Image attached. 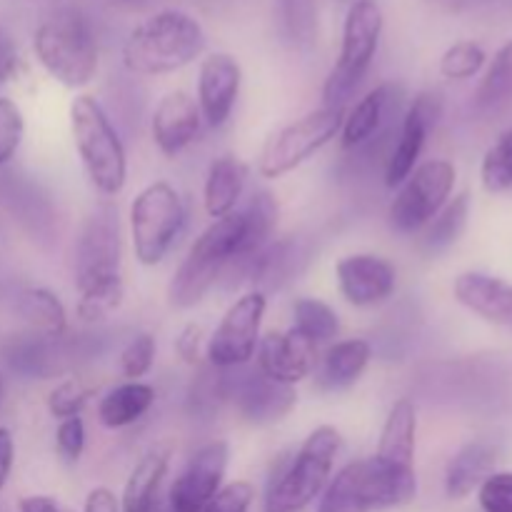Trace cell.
Segmentation results:
<instances>
[{
	"mask_svg": "<svg viewBox=\"0 0 512 512\" xmlns=\"http://www.w3.org/2000/svg\"><path fill=\"white\" fill-rule=\"evenodd\" d=\"M205 50L203 25L183 10H160L135 25L123 45L130 73L168 75L195 63Z\"/></svg>",
	"mask_w": 512,
	"mask_h": 512,
	"instance_id": "1",
	"label": "cell"
},
{
	"mask_svg": "<svg viewBox=\"0 0 512 512\" xmlns=\"http://www.w3.org/2000/svg\"><path fill=\"white\" fill-rule=\"evenodd\" d=\"M245 240V215L243 210L215 220L210 228L200 233V238L190 245L188 255L175 270L168 285V300L173 308H193L208 295L220 280V275L233 268L240 258Z\"/></svg>",
	"mask_w": 512,
	"mask_h": 512,
	"instance_id": "2",
	"label": "cell"
},
{
	"mask_svg": "<svg viewBox=\"0 0 512 512\" xmlns=\"http://www.w3.org/2000/svg\"><path fill=\"white\" fill-rule=\"evenodd\" d=\"M340 450V433L333 425H320L305 438L298 453L283 455L273 470L265 493V512H300L325 488Z\"/></svg>",
	"mask_w": 512,
	"mask_h": 512,
	"instance_id": "3",
	"label": "cell"
},
{
	"mask_svg": "<svg viewBox=\"0 0 512 512\" xmlns=\"http://www.w3.org/2000/svg\"><path fill=\"white\" fill-rule=\"evenodd\" d=\"M33 50L50 78L65 88H83L98 73V40L78 10H60L40 23Z\"/></svg>",
	"mask_w": 512,
	"mask_h": 512,
	"instance_id": "4",
	"label": "cell"
},
{
	"mask_svg": "<svg viewBox=\"0 0 512 512\" xmlns=\"http://www.w3.org/2000/svg\"><path fill=\"white\" fill-rule=\"evenodd\" d=\"M70 130L90 183L103 195H118L128 178L125 148L108 113L93 95H78L70 103Z\"/></svg>",
	"mask_w": 512,
	"mask_h": 512,
	"instance_id": "5",
	"label": "cell"
},
{
	"mask_svg": "<svg viewBox=\"0 0 512 512\" xmlns=\"http://www.w3.org/2000/svg\"><path fill=\"white\" fill-rule=\"evenodd\" d=\"M383 35V13L375 0L350 3L343 25V43L335 68L330 70L323 88V108L345 110L348 100L360 88L373 65Z\"/></svg>",
	"mask_w": 512,
	"mask_h": 512,
	"instance_id": "6",
	"label": "cell"
},
{
	"mask_svg": "<svg viewBox=\"0 0 512 512\" xmlns=\"http://www.w3.org/2000/svg\"><path fill=\"white\" fill-rule=\"evenodd\" d=\"M185 225L183 198L165 180L150 183L140 190L130 205V230H133L135 258L143 265H158L170 253Z\"/></svg>",
	"mask_w": 512,
	"mask_h": 512,
	"instance_id": "7",
	"label": "cell"
},
{
	"mask_svg": "<svg viewBox=\"0 0 512 512\" xmlns=\"http://www.w3.org/2000/svg\"><path fill=\"white\" fill-rule=\"evenodd\" d=\"M345 120V110L340 108H320L303 115L295 123L285 125L283 130L273 135L260 155L258 170L263 178L275 180L285 173L303 165L310 155L330 143L340 133Z\"/></svg>",
	"mask_w": 512,
	"mask_h": 512,
	"instance_id": "8",
	"label": "cell"
},
{
	"mask_svg": "<svg viewBox=\"0 0 512 512\" xmlns=\"http://www.w3.org/2000/svg\"><path fill=\"white\" fill-rule=\"evenodd\" d=\"M455 188V168L448 160H428L405 178L390 205V225L398 233L413 235L430 223L448 203Z\"/></svg>",
	"mask_w": 512,
	"mask_h": 512,
	"instance_id": "9",
	"label": "cell"
},
{
	"mask_svg": "<svg viewBox=\"0 0 512 512\" xmlns=\"http://www.w3.org/2000/svg\"><path fill=\"white\" fill-rule=\"evenodd\" d=\"M265 308H268V300L260 290L245 293L230 305L205 348L213 368L233 370L253 360L260 343V323H263Z\"/></svg>",
	"mask_w": 512,
	"mask_h": 512,
	"instance_id": "10",
	"label": "cell"
},
{
	"mask_svg": "<svg viewBox=\"0 0 512 512\" xmlns=\"http://www.w3.org/2000/svg\"><path fill=\"white\" fill-rule=\"evenodd\" d=\"M120 280V225L118 210L110 203L98 205L83 225L75 248V288Z\"/></svg>",
	"mask_w": 512,
	"mask_h": 512,
	"instance_id": "11",
	"label": "cell"
},
{
	"mask_svg": "<svg viewBox=\"0 0 512 512\" xmlns=\"http://www.w3.org/2000/svg\"><path fill=\"white\" fill-rule=\"evenodd\" d=\"M230 448L225 440L200 445L170 488V512H203L223 490Z\"/></svg>",
	"mask_w": 512,
	"mask_h": 512,
	"instance_id": "12",
	"label": "cell"
},
{
	"mask_svg": "<svg viewBox=\"0 0 512 512\" xmlns=\"http://www.w3.org/2000/svg\"><path fill=\"white\" fill-rule=\"evenodd\" d=\"M440 115H443V100L438 93H420L405 110L398 143L385 160V185L388 188L403 185L405 178L418 168L420 153L428 143L430 130L438 125Z\"/></svg>",
	"mask_w": 512,
	"mask_h": 512,
	"instance_id": "13",
	"label": "cell"
},
{
	"mask_svg": "<svg viewBox=\"0 0 512 512\" xmlns=\"http://www.w3.org/2000/svg\"><path fill=\"white\" fill-rule=\"evenodd\" d=\"M340 295L355 308H370L380 305L395 293L398 285V270L390 260L380 255L358 253L348 255L335 265Z\"/></svg>",
	"mask_w": 512,
	"mask_h": 512,
	"instance_id": "14",
	"label": "cell"
},
{
	"mask_svg": "<svg viewBox=\"0 0 512 512\" xmlns=\"http://www.w3.org/2000/svg\"><path fill=\"white\" fill-rule=\"evenodd\" d=\"M223 393L238 405V413L253 425H273L283 420L298 403V393L293 385H283L270 380L260 370L243 375L233 385L223 383Z\"/></svg>",
	"mask_w": 512,
	"mask_h": 512,
	"instance_id": "15",
	"label": "cell"
},
{
	"mask_svg": "<svg viewBox=\"0 0 512 512\" xmlns=\"http://www.w3.org/2000/svg\"><path fill=\"white\" fill-rule=\"evenodd\" d=\"M243 70L228 53H213L200 63L198 75V108L210 128L228 123L240 93Z\"/></svg>",
	"mask_w": 512,
	"mask_h": 512,
	"instance_id": "16",
	"label": "cell"
},
{
	"mask_svg": "<svg viewBox=\"0 0 512 512\" xmlns=\"http://www.w3.org/2000/svg\"><path fill=\"white\" fill-rule=\"evenodd\" d=\"M313 340L305 338L295 328L285 333H268L258 343V370L268 375L270 380H278L283 385H298L310 375L315 365Z\"/></svg>",
	"mask_w": 512,
	"mask_h": 512,
	"instance_id": "17",
	"label": "cell"
},
{
	"mask_svg": "<svg viewBox=\"0 0 512 512\" xmlns=\"http://www.w3.org/2000/svg\"><path fill=\"white\" fill-rule=\"evenodd\" d=\"M200 123H203V115H200L198 103L183 90H173L158 103L150 128H153V140L160 153L175 158L198 138Z\"/></svg>",
	"mask_w": 512,
	"mask_h": 512,
	"instance_id": "18",
	"label": "cell"
},
{
	"mask_svg": "<svg viewBox=\"0 0 512 512\" xmlns=\"http://www.w3.org/2000/svg\"><path fill=\"white\" fill-rule=\"evenodd\" d=\"M455 300L488 323L512 328V285L485 273H463L453 285Z\"/></svg>",
	"mask_w": 512,
	"mask_h": 512,
	"instance_id": "19",
	"label": "cell"
},
{
	"mask_svg": "<svg viewBox=\"0 0 512 512\" xmlns=\"http://www.w3.org/2000/svg\"><path fill=\"white\" fill-rule=\"evenodd\" d=\"M400 95H403V90L393 83H383L375 90H370V93L345 115L343 128H340V143H343V148H365V145L378 135V130L383 128L390 110L400 105Z\"/></svg>",
	"mask_w": 512,
	"mask_h": 512,
	"instance_id": "20",
	"label": "cell"
},
{
	"mask_svg": "<svg viewBox=\"0 0 512 512\" xmlns=\"http://www.w3.org/2000/svg\"><path fill=\"white\" fill-rule=\"evenodd\" d=\"M308 263V250L295 238H283L268 243L240 273L245 280L263 288H280L293 280Z\"/></svg>",
	"mask_w": 512,
	"mask_h": 512,
	"instance_id": "21",
	"label": "cell"
},
{
	"mask_svg": "<svg viewBox=\"0 0 512 512\" xmlns=\"http://www.w3.org/2000/svg\"><path fill=\"white\" fill-rule=\"evenodd\" d=\"M173 458V445L160 443L140 458L123 490V512H155L158 493Z\"/></svg>",
	"mask_w": 512,
	"mask_h": 512,
	"instance_id": "22",
	"label": "cell"
},
{
	"mask_svg": "<svg viewBox=\"0 0 512 512\" xmlns=\"http://www.w3.org/2000/svg\"><path fill=\"white\" fill-rule=\"evenodd\" d=\"M498 465V448L488 440H473L455 453L445 473V493L453 500L468 498L473 490L485 483V478L495 473Z\"/></svg>",
	"mask_w": 512,
	"mask_h": 512,
	"instance_id": "23",
	"label": "cell"
},
{
	"mask_svg": "<svg viewBox=\"0 0 512 512\" xmlns=\"http://www.w3.org/2000/svg\"><path fill=\"white\" fill-rule=\"evenodd\" d=\"M415 435H418V413L408 398L398 400L390 408L388 420L380 433L375 458L400 470H415Z\"/></svg>",
	"mask_w": 512,
	"mask_h": 512,
	"instance_id": "24",
	"label": "cell"
},
{
	"mask_svg": "<svg viewBox=\"0 0 512 512\" xmlns=\"http://www.w3.org/2000/svg\"><path fill=\"white\" fill-rule=\"evenodd\" d=\"M245 183H248V165L233 155L213 160L205 178V210L210 218L220 220L230 215L243 198Z\"/></svg>",
	"mask_w": 512,
	"mask_h": 512,
	"instance_id": "25",
	"label": "cell"
},
{
	"mask_svg": "<svg viewBox=\"0 0 512 512\" xmlns=\"http://www.w3.org/2000/svg\"><path fill=\"white\" fill-rule=\"evenodd\" d=\"M370 348L368 340H340L333 348L325 353L323 368H320V388L323 390H345L350 385H355L360 380V375L365 373L370 363Z\"/></svg>",
	"mask_w": 512,
	"mask_h": 512,
	"instance_id": "26",
	"label": "cell"
},
{
	"mask_svg": "<svg viewBox=\"0 0 512 512\" xmlns=\"http://www.w3.org/2000/svg\"><path fill=\"white\" fill-rule=\"evenodd\" d=\"M473 108L480 118H500L512 110V40L498 50L475 90Z\"/></svg>",
	"mask_w": 512,
	"mask_h": 512,
	"instance_id": "27",
	"label": "cell"
},
{
	"mask_svg": "<svg viewBox=\"0 0 512 512\" xmlns=\"http://www.w3.org/2000/svg\"><path fill=\"white\" fill-rule=\"evenodd\" d=\"M155 403V390L150 385L140 383V380H130V383L118 385L98 405V420L110 430L128 428V425L138 423Z\"/></svg>",
	"mask_w": 512,
	"mask_h": 512,
	"instance_id": "28",
	"label": "cell"
},
{
	"mask_svg": "<svg viewBox=\"0 0 512 512\" xmlns=\"http://www.w3.org/2000/svg\"><path fill=\"white\" fill-rule=\"evenodd\" d=\"M58 340L60 338H45V335H18L5 345V360L10 368L18 370L23 375H35V378L45 380L53 373H58Z\"/></svg>",
	"mask_w": 512,
	"mask_h": 512,
	"instance_id": "29",
	"label": "cell"
},
{
	"mask_svg": "<svg viewBox=\"0 0 512 512\" xmlns=\"http://www.w3.org/2000/svg\"><path fill=\"white\" fill-rule=\"evenodd\" d=\"M15 310L20 318L38 335L45 338H63L68 330V313L55 293L45 288H28L15 300Z\"/></svg>",
	"mask_w": 512,
	"mask_h": 512,
	"instance_id": "30",
	"label": "cell"
},
{
	"mask_svg": "<svg viewBox=\"0 0 512 512\" xmlns=\"http://www.w3.org/2000/svg\"><path fill=\"white\" fill-rule=\"evenodd\" d=\"M245 215V240L240 258L233 268L243 270L265 245L273 238L275 223H278V205L270 193H255L250 203L243 208Z\"/></svg>",
	"mask_w": 512,
	"mask_h": 512,
	"instance_id": "31",
	"label": "cell"
},
{
	"mask_svg": "<svg viewBox=\"0 0 512 512\" xmlns=\"http://www.w3.org/2000/svg\"><path fill=\"white\" fill-rule=\"evenodd\" d=\"M278 25L290 48L310 50L318 43V0H278Z\"/></svg>",
	"mask_w": 512,
	"mask_h": 512,
	"instance_id": "32",
	"label": "cell"
},
{
	"mask_svg": "<svg viewBox=\"0 0 512 512\" xmlns=\"http://www.w3.org/2000/svg\"><path fill=\"white\" fill-rule=\"evenodd\" d=\"M293 328L303 333L305 338L313 340L315 345L328 343L340 333L338 313L328 303L318 298H298L293 305Z\"/></svg>",
	"mask_w": 512,
	"mask_h": 512,
	"instance_id": "33",
	"label": "cell"
},
{
	"mask_svg": "<svg viewBox=\"0 0 512 512\" xmlns=\"http://www.w3.org/2000/svg\"><path fill=\"white\" fill-rule=\"evenodd\" d=\"M468 215H470L468 193H460L458 198L445 203V208L433 218V225H430L428 230V238H425V248H428L430 253H443V250H448L450 245L458 243L465 225H468Z\"/></svg>",
	"mask_w": 512,
	"mask_h": 512,
	"instance_id": "34",
	"label": "cell"
},
{
	"mask_svg": "<svg viewBox=\"0 0 512 512\" xmlns=\"http://www.w3.org/2000/svg\"><path fill=\"white\" fill-rule=\"evenodd\" d=\"M123 295H125L123 278L80 290L78 308H75L78 310V318L85 320V323H98V320H105L108 315H113L115 310L123 305Z\"/></svg>",
	"mask_w": 512,
	"mask_h": 512,
	"instance_id": "35",
	"label": "cell"
},
{
	"mask_svg": "<svg viewBox=\"0 0 512 512\" xmlns=\"http://www.w3.org/2000/svg\"><path fill=\"white\" fill-rule=\"evenodd\" d=\"M485 190L490 193H508L512 190V128L500 135L498 143L485 153L480 168Z\"/></svg>",
	"mask_w": 512,
	"mask_h": 512,
	"instance_id": "36",
	"label": "cell"
},
{
	"mask_svg": "<svg viewBox=\"0 0 512 512\" xmlns=\"http://www.w3.org/2000/svg\"><path fill=\"white\" fill-rule=\"evenodd\" d=\"M485 65V50L475 40H460L450 45L440 58V73L450 80H465L480 73Z\"/></svg>",
	"mask_w": 512,
	"mask_h": 512,
	"instance_id": "37",
	"label": "cell"
},
{
	"mask_svg": "<svg viewBox=\"0 0 512 512\" xmlns=\"http://www.w3.org/2000/svg\"><path fill=\"white\" fill-rule=\"evenodd\" d=\"M155 350L158 343L150 333H138L135 338L128 340V345L120 353V370L128 380H140L153 370Z\"/></svg>",
	"mask_w": 512,
	"mask_h": 512,
	"instance_id": "38",
	"label": "cell"
},
{
	"mask_svg": "<svg viewBox=\"0 0 512 512\" xmlns=\"http://www.w3.org/2000/svg\"><path fill=\"white\" fill-rule=\"evenodd\" d=\"M90 398H93V388L83 385L78 378H70L63 380L58 388L50 390L48 410L50 415L58 420L75 418V415H80V410L88 405Z\"/></svg>",
	"mask_w": 512,
	"mask_h": 512,
	"instance_id": "39",
	"label": "cell"
},
{
	"mask_svg": "<svg viewBox=\"0 0 512 512\" xmlns=\"http://www.w3.org/2000/svg\"><path fill=\"white\" fill-rule=\"evenodd\" d=\"M25 133V120L18 105L10 98H0V165L10 163L18 153Z\"/></svg>",
	"mask_w": 512,
	"mask_h": 512,
	"instance_id": "40",
	"label": "cell"
},
{
	"mask_svg": "<svg viewBox=\"0 0 512 512\" xmlns=\"http://www.w3.org/2000/svg\"><path fill=\"white\" fill-rule=\"evenodd\" d=\"M483 512H512V473H493L478 488Z\"/></svg>",
	"mask_w": 512,
	"mask_h": 512,
	"instance_id": "41",
	"label": "cell"
},
{
	"mask_svg": "<svg viewBox=\"0 0 512 512\" xmlns=\"http://www.w3.org/2000/svg\"><path fill=\"white\" fill-rule=\"evenodd\" d=\"M255 500V488L245 480H235V483L225 485L203 512H250V505Z\"/></svg>",
	"mask_w": 512,
	"mask_h": 512,
	"instance_id": "42",
	"label": "cell"
},
{
	"mask_svg": "<svg viewBox=\"0 0 512 512\" xmlns=\"http://www.w3.org/2000/svg\"><path fill=\"white\" fill-rule=\"evenodd\" d=\"M55 443H58L60 458L68 463H78L80 455L85 450V423L80 415L75 418L60 420L58 433H55Z\"/></svg>",
	"mask_w": 512,
	"mask_h": 512,
	"instance_id": "43",
	"label": "cell"
},
{
	"mask_svg": "<svg viewBox=\"0 0 512 512\" xmlns=\"http://www.w3.org/2000/svg\"><path fill=\"white\" fill-rule=\"evenodd\" d=\"M200 345H203V328L198 323H190L180 330L175 340V353L188 365H195L200 360Z\"/></svg>",
	"mask_w": 512,
	"mask_h": 512,
	"instance_id": "44",
	"label": "cell"
},
{
	"mask_svg": "<svg viewBox=\"0 0 512 512\" xmlns=\"http://www.w3.org/2000/svg\"><path fill=\"white\" fill-rule=\"evenodd\" d=\"M15 70H18V50H15L13 40L0 30V85L8 83Z\"/></svg>",
	"mask_w": 512,
	"mask_h": 512,
	"instance_id": "45",
	"label": "cell"
},
{
	"mask_svg": "<svg viewBox=\"0 0 512 512\" xmlns=\"http://www.w3.org/2000/svg\"><path fill=\"white\" fill-rule=\"evenodd\" d=\"M83 512H120V503L118 498H115L113 490L95 488L90 490V495L85 498Z\"/></svg>",
	"mask_w": 512,
	"mask_h": 512,
	"instance_id": "46",
	"label": "cell"
},
{
	"mask_svg": "<svg viewBox=\"0 0 512 512\" xmlns=\"http://www.w3.org/2000/svg\"><path fill=\"white\" fill-rule=\"evenodd\" d=\"M15 460V443L13 435L8 428H0V490L5 488L10 478V470H13Z\"/></svg>",
	"mask_w": 512,
	"mask_h": 512,
	"instance_id": "47",
	"label": "cell"
},
{
	"mask_svg": "<svg viewBox=\"0 0 512 512\" xmlns=\"http://www.w3.org/2000/svg\"><path fill=\"white\" fill-rule=\"evenodd\" d=\"M20 512H70V510L63 508L58 500L48 498V495H30V498L20 500Z\"/></svg>",
	"mask_w": 512,
	"mask_h": 512,
	"instance_id": "48",
	"label": "cell"
},
{
	"mask_svg": "<svg viewBox=\"0 0 512 512\" xmlns=\"http://www.w3.org/2000/svg\"><path fill=\"white\" fill-rule=\"evenodd\" d=\"M3 395H5V385H3V378H0V403H3Z\"/></svg>",
	"mask_w": 512,
	"mask_h": 512,
	"instance_id": "49",
	"label": "cell"
},
{
	"mask_svg": "<svg viewBox=\"0 0 512 512\" xmlns=\"http://www.w3.org/2000/svg\"><path fill=\"white\" fill-rule=\"evenodd\" d=\"M343 3H355V0H343Z\"/></svg>",
	"mask_w": 512,
	"mask_h": 512,
	"instance_id": "50",
	"label": "cell"
},
{
	"mask_svg": "<svg viewBox=\"0 0 512 512\" xmlns=\"http://www.w3.org/2000/svg\"><path fill=\"white\" fill-rule=\"evenodd\" d=\"M130 3H138V0H130Z\"/></svg>",
	"mask_w": 512,
	"mask_h": 512,
	"instance_id": "51",
	"label": "cell"
}]
</instances>
